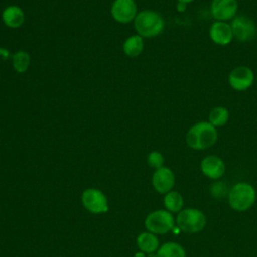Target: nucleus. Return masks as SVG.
Listing matches in <instances>:
<instances>
[{
    "label": "nucleus",
    "instance_id": "f257e3e1",
    "mask_svg": "<svg viewBox=\"0 0 257 257\" xmlns=\"http://www.w3.org/2000/svg\"><path fill=\"white\" fill-rule=\"evenodd\" d=\"M218 132L208 120H202L194 123L186 133L187 145L197 151L211 148L217 143Z\"/></svg>",
    "mask_w": 257,
    "mask_h": 257
},
{
    "label": "nucleus",
    "instance_id": "f03ea898",
    "mask_svg": "<svg viewBox=\"0 0 257 257\" xmlns=\"http://www.w3.org/2000/svg\"><path fill=\"white\" fill-rule=\"evenodd\" d=\"M165 27L163 17L156 11L144 10L135 18V28L142 37H155L161 34Z\"/></svg>",
    "mask_w": 257,
    "mask_h": 257
},
{
    "label": "nucleus",
    "instance_id": "7ed1b4c3",
    "mask_svg": "<svg viewBox=\"0 0 257 257\" xmlns=\"http://www.w3.org/2000/svg\"><path fill=\"white\" fill-rule=\"evenodd\" d=\"M230 207L238 212L247 211L256 200V191L248 183H237L229 192Z\"/></svg>",
    "mask_w": 257,
    "mask_h": 257
},
{
    "label": "nucleus",
    "instance_id": "20e7f679",
    "mask_svg": "<svg viewBox=\"0 0 257 257\" xmlns=\"http://www.w3.org/2000/svg\"><path fill=\"white\" fill-rule=\"evenodd\" d=\"M177 225L186 233H197L206 225V216L198 209L188 208L180 211L177 217Z\"/></svg>",
    "mask_w": 257,
    "mask_h": 257
},
{
    "label": "nucleus",
    "instance_id": "39448f33",
    "mask_svg": "<svg viewBox=\"0 0 257 257\" xmlns=\"http://www.w3.org/2000/svg\"><path fill=\"white\" fill-rule=\"evenodd\" d=\"M230 25L236 40L240 42H249L255 39L257 26L252 18L246 15H236L230 21Z\"/></svg>",
    "mask_w": 257,
    "mask_h": 257
},
{
    "label": "nucleus",
    "instance_id": "423d86ee",
    "mask_svg": "<svg viewBox=\"0 0 257 257\" xmlns=\"http://www.w3.org/2000/svg\"><path fill=\"white\" fill-rule=\"evenodd\" d=\"M145 225L151 233L166 234L174 228L175 221L169 211L158 210L148 215Z\"/></svg>",
    "mask_w": 257,
    "mask_h": 257
},
{
    "label": "nucleus",
    "instance_id": "0eeeda50",
    "mask_svg": "<svg viewBox=\"0 0 257 257\" xmlns=\"http://www.w3.org/2000/svg\"><path fill=\"white\" fill-rule=\"evenodd\" d=\"M255 80L253 70L246 65L234 67L228 75V83L236 91H245L249 89Z\"/></svg>",
    "mask_w": 257,
    "mask_h": 257
},
{
    "label": "nucleus",
    "instance_id": "6e6552de",
    "mask_svg": "<svg viewBox=\"0 0 257 257\" xmlns=\"http://www.w3.org/2000/svg\"><path fill=\"white\" fill-rule=\"evenodd\" d=\"M210 12L216 21L232 20L238 12L237 0H212Z\"/></svg>",
    "mask_w": 257,
    "mask_h": 257
},
{
    "label": "nucleus",
    "instance_id": "1a4fd4ad",
    "mask_svg": "<svg viewBox=\"0 0 257 257\" xmlns=\"http://www.w3.org/2000/svg\"><path fill=\"white\" fill-rule=\"evenodd\" d=\"M81 201L86 210L99 214L107 211V200L103 193L97 189H87L82 193Z\"/></svg>",
    "mask_w": 257,
    "mask_h": 257
},
{
    "label": "nucleus",
    "instance_id": "9d476101",
    "mask_svg": "<svg viewBox=\"0 0 257 257\" xmlns=\"http://www.w3.org/2000/svg\"><path fill=\"white\" fill-rule=\"evenodd\" d=\"M209 37L219 46H227L234 39L230 22L214 21L209 28Z\"/></svg>",
    "mask_w": 257,
    "mask_h": 257
},
{
    "label": "nucleus",
    "instance_id": "9b49d317",
    "mask_svg": "<svg viewBox=\"0 0 257 257\" xmlns=\"http://www.w3.org/2000/svg\"><path fill=\"white\" fill-rule=\"evenodd\" d=\"M111 15L120 23H128L137 16V5L134 0H115L111 6Z\"/></svg>",
    "mask_w": 257,
    "mask_h": 257
},
{
    "label": "nucleus",
    "instance_id": "f8f14e48",
    "mask_svg": "<svg viewBox=\"0 0 257 257\" xmlns=\"http://www.w3.org/2000/svg\"><path fill=\"white\" fill-rule=\"evenodd\" d=\"M152 183L157 192L161 194H167L174 187L175 175L173 171L167 167L159 168L153 174Z\"/></svg>",
    "mask_w": 257,
    "mask_h": 257
},
{
    "label": "nucleus",
    "instance_id": "ddd939ff",
    "mask_svg": "<svg viewBox=\"0 0 257 257\" xmlns=\"http://www.w3.org/2000/svg\"><path fill=\"white\" fill-rule=\"evenodd\" d=\"M200 168L202 173L210 179H219L224 175L226 171L224 161L215 155L206 156L201 161Z\"/></svg>",
    "mask_w": 257,
    "mask_h": 257
},
{
    "label": "nucleus",
    "instance_id": "4468645a",
    "mask_svg": "<svg viewBox=\"0 0 257 257\" xmlns=\"http://www.w3.org/2000/svg\"><path fill=\"white\" fill-rule=\"evenodd\" d=\"M2 20L8 27L17 28L24 22V13L21 8L12 5L4 9L2 13Z\"/></svg>",
    "mask_w": 257,
    "mask_h": 257
},
{
    "label": "nucleus",
    "instance_id": "2eb2a0df",
    "mask_svg": "<svg viewBox=\"0 0 257 257\" xmlns=\"http://www.w3.org/2000/svg\"><path fill=\"white\" fill-rule=\"evenodd\" d=\"M230 117V112L227 107L222 105H217L213 107L208 115V121L214 125L216 128L224 126Z\"/></svg>",
    "mask_w": 257,
    "mask_h": 257
},
{
    "label": "nucleus",
    "instance_id": "dca6fc26",
    "mask_svg": "<svg viewBox=\"0 0 257 257\" xmlns=\"http://www.w3.org/2000/svg\"><path fill=\"white\" fill-rule=\"evenodd\" d=\"M137 243L139 248L146 253H153L159 247V240L154 233L144 232L138 236Z\"/></svg>",
    "mask_w": 257,
    "mask_h": 257
},
{
    "label": "nucleus",
    "instance_id": "f3484780",
    "mask_svg": "<svg viewBox=\"0 0 257 257\" xmlns=\"http://www.w3.org/2000/svg\"><path fill=\"white\" fill-rule=\"evenodd\" d=\"M144 49L143 37L138 35L130 36L123 43V51L130 57L139 56Z\"/></svg>",
    "mask_w": 257,
    "mask_h": 257
},
{
    "label": "nucleus",
    "instance_id": "a211bd4d",
    "mask_svg": "<svg viewBox=\"0 0 257 257\" xmlns=\"http://www.w3.org/2000/svg\"><path fill=\"white\" fill-rule=\"evenodd\" d=\"M156 257H186V252L180 244L169 242L159 248Z\"/></svg>",
    "mask_w": 257,
    "mask_h": 257
},
{
    "label": "nucleus",
    "instance_id": "6ab92c4d",
    "mask_svg": "<svg viewBox=\"0 0 257 257\" xmlns=\"http://www.w3.org/2000/svg\"><path fill=\"white\" fill-rule=\"evenodd\" d=\"M164 205L169 212H180L183 208L184 200L179 192L170 191L164 198Z\"/></svg>",
    "mask_w": 257,
    "mask_h": 257
},
{
    "label": "nucleus",
    "instance_id": "aec40b11",
    "mask_svg": "<svg viewBox=\"0 0 257 257\" xmlns=\"http://www.w3.org/2000/svg\"><path fill=\"white\" fill-rule=\"evenodd\" d=\"M13 67L17 72H25L30 63V57L25 51H17L12 56Z\"/></svg>",
    "mask_w": 257,
    "mask_h": 257
},
{
    "label": "nucleus",
    "instance_id": "412c9836",
    "mask_svg": "<svg viewBox=\"0 0 257 257\" xmlns=\"http://www.w3.org/2000/svg\"><path fill=\"white\" fill-rule=\"evenodd\" d=\"M148 164L150 167L155 168L156 170L163 167L164 164V157L160 152L154 151L151 152L148 156Z\"/></svg>",
    "mask_w": 257,
    "mask_h": 257
},
{
    "label": "nucleus",
    "instance_id": "4be33fe9",
    "mask_svg": "<svg viewBox=\"0 0 257 257\" xmlns=\"http://www.w3.org/2000/svg\"><path fill=\"white\" fill-rule=\"evenodd\" d=\"M223 186V183H215L213 184L212 186V194L215 196V197H220V196H223L224 194L222 192L224 191H221V187Z\"/></svg>",
    "mask_w": 257,
    "mask_h": 257
},
{
    "label": "nucleus",
    "instance_id": "5701e85b",
    "mask_svg": "<svg viewBox=\"0 0 257 257\" xmlns=\"http://www.w3.org/2000/svg\"><path fill=\"white\" fill-rule=\"evenodd\" d=\"M186 8H187V4L182 3V2H178V4H177V10H178L179 12H184V11L186 10Z\"/></svg>",
    "mask_w": 257,
    "mask_h": 257
},
{
    "label": "nucleus",
    "instance_id": "b1692460",
    "mask_svg": "<svg viewBox=\"0 0 257 257\" xmlns=\"http://www.w3.org/2000/svg\"><path fill=\"white\" fill-rule=\"evenodd\" d=\"M178 2H182V3H185V4H188V3H191V2H194L195 0H177Z\"/></svg>",
    "mask_w": 257,
    "mask_h": 257
},
{
    "label": "nucleus",
    "instance_id": "393cba45",
    "mask_svg": "<svg viewBox=\"0 0 257 257\" xmlns=\"http://www.w3.org/2000/svg\"><path fill=\"white\" fill-rule=\"evenodd\" d=\"M136 257H145V256H144L143 253H137V254H136Z\"/></svg>",
    "mask_w": 257,
    "mask_h": 257
}]
</instances>
